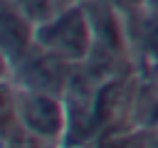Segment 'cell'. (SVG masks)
I'll use <instances>...</instances> for the list:
<instances>
[{
    "mask_svg": "<svg viewBox=\"0 0 158 148\" xmlns=\"http://www.w3.org/2000/svg\"><path fill=\"white\" fill-rule=\"evenodd\" d=\"M99 2L111 5V7H114V10H118L121 15H133V12L143 10V7H148V2H151V0H99Z\"/></svg>",
    "mask_w": 158,
    "mask_h": 148,
    "instance_id": "obj_6",
    "label": "cell"
},
{
    "mask_svg": "<svg viewBox=\"0 0 158 148\" xmlns=\"http://www.w3.org/2000/svg\"><path fill=\"white\" fill-rule=\"evenodd\" d=\"M148 7H151V10H156V12H158V0H151V2H148Z\"/></svg>",
    "mask_w": 158,
    "mask_h": 148,
    "instance_id": "obj_9",
    "label": "cell"
},
{
    "mask_svg": "<svg viewBox=\"0 0 158 148\" xmlns=\"http://www.w3.org/2000/svg\"><path fill=\"white\" fill-rule=\"evenodd\" d=\"M7 81H12V62L0 49V84H7Z\"/></svg>",
    "mask_w": 158,
    "mask_h": 148,
    "instance_id": "obj_7",
    "label": "cell"
},
{
    "mask_svg": "<svg viewBox=\"0 0 158 148\" xmlns=\"http://www.w3.org/2000/svg\"><path fill=\"white\" fill-rule=\"evenodd\" d=\"M64 5H77V2H86V0H62Z\"/></svg>",
    "mask_w": 158,
    "mask_h": 148,
    "instance_id": "obj_8",
    "label": "cell"
},
{
    "mask_svg": "<svg viewBox=\"0 0 158 148\" xmlns=\"http://www.w3.org/2000/svg\"><path fill=\"white\" fill-rule=\"evenodd\" d=\"M15 113L17 126L30 138L40 143H62L69 133V109L67 99L47 91H35L15 86Z\"/></svg>",
    "mask_w": 158,
    "mask_h": 148,
    "instance_id": "obj_2",
    "label": "cell"
},
{
    "mask_svg": "<svg viewBox=\"0 0 158 148\" xmlns=\"http://www.w3.org/2000/svg\"><path fill=\"white\" fill-rule=\"evenodd\" d=\"M74 64L59 59L57 54L42 49L40 44H35L20 62L12 64V84L15 86H25V89H35V91H47V94H57L64 96L72 76H74Z\"/></svg>",
    "mask_w": 158,
    "mask_h": 148,
    "instance_id": "obj_3",
    "label": "cell"
},
{
    "mask_svg": "<svg viewBox=\"0 0 158 148\" xmlns=\"http://www.w3.org/2000/svg\"><path fill=\"white\" fill-rule=\"evenodd\" d=\"M12 2H15L17 7H22L37 25L44 22V20H49L52 15H57L59 10L67 7L62 0H12Z\"/></svg>",
    "mask_w": 158,
    "mask_h": 148,
    "instance_id": "obj_5",
    "label": "cell"
},
{
    "mask_svg": "<svg viewBox=\"0 0 158 148\" xmlns=\"http://www.w3.org/2000/svg\"><path fill=\"white\" fill-rule=\"evenodd\" d=\"M37 44L69 64H84L94 52V27L84 2L67 5L37 25Z\"/></svg>",
    "mask_w": 158,
    "mask_h": 148,
    "instance_id": "obj_1",
    "label": "cell"
},
{
    "mask_svg": "<svg viewBox=\"0 0 158 148\" xmlns=\"http://www.w3.org/2000/svg\"><path fill=\"white\" fill-rule=\"evenodd\" d=\"M35 44H37V22L12 0H0V49L15 64Z\"/></svg>",
    "mask_w": 158,
    "mask_h": 148,
    "instance_id": "obj_4",
    "label": "cell"
}]
</instances>
